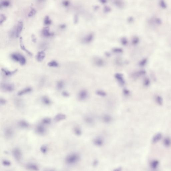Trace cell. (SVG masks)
<instances>
[{"instance_id":"12","label":"cell","mask_w":171,"mask_h":171,"mask_svg":"<svg viewBox=\"0 0 171 171\" xmlns=\"http://www.w3.org/2000/svg\"><path fill=\"white\" fill-rule=\"evenodd\" d=\"M23 26H24V23L23 21H19L16 28L17 37H18L20 35L23 31Z\"/></svg>"},{"instance_id":"35","label":"cell","mask_w":171,"mask_h":171,"mask_svg":"<svg viewBox=\"0 0 171 171\" xmlns=\"http://www.w3.org/2000/svg\"><path fill=\"white\" fill-rule=\"evenodd\" d=\"M37 13V11L34 8H31L30 11L28 13V17L31 18L34 16Z\"/></svg>"},{"instance_id":"41","label":"cell","mask_w":171,"mask_h":171,"mask_svg":"<svg viewBox=\"0 0 171 171\" xmlns=\"http://www.w3.org/2000/svg\"><path fill=\"white\" fill-rule=\"evenodd\" d=\"M6 19V17L4 14H1L0 16V24L1 25L5 22Z\"/></svg>"},{"instance_id":"51","label":"cell","mask_w":171,"mask_h":171,"mask_svg":"<svg viewBox=\"0 0 171 171\" xmlns=\"http://www.w3.org/2000/svg\"><path fill=\"white\" fill-rule=\"evenodd\" d=\"M46 0H37V2L39 3H43L46 1Z\"/></svg>"},{"instance_id":"1","label":"cell","mask_w":171,"mask_h":171,"mask_svg":"<svg viewBox=\"0 0 171 171\" xmlns=\"http://www.w3.org/2000/svg\"><path fill=\"white\" fill-rule=\"evenodd\" d=\"M80 160V156L78 153H72L69 154L66 157L65 162L68 165H73L78 163Z\"/></svg>"},{"instance_id":"34","label":"cell","mask_w":171,"mask_h":171,"mask_svg":"<svg viewBox=\"0 0 171 171\" xmlns=\"http://www.w3.org/2000/svg\"><path fill=\"white\" fill-rule=\"evenodd\" d=\"M147 62V58H144L141 60L139 63V66L143 67L146 65Z\"/></svg>"},{"instance_id":"5","label":"cell","mask_w":171,"mask_h":171,"mask_svg":"<svg viewBox=\"0 0 171 171\" xmlns=\"http://www.w3.org/2000/svg\"><path fill=\"white\" fill-rule=\"evenodd\" d=\"M14 85L10 83H3L1 85V89L6 92H12L14 89Z\"/></svg>"},{"instance_id":"49","label":"cell","mask_w":171,"mask_h":171,"mask_svg":"<svg viewBox=\"0 0 171 171\" xmlns=\"http://www.w3.org/2000/svg\"><path fill=\"white\" fill-rule=\"evenodd\" d=\"M31 40L33 42L35 43L37 42V38H36L35 36L34 35H32L31 36Z\"/></svg>"},{"instance_id":"38","label":"cell","mask_w":171,"mask_h":171,"mask_svg":"<svg viewBox=\"0 0 171 171\" xmlns=\"http://www.w3.org/2000/svg\"><path fill=\"white\" fill-rule=\"evenodd\" d=\"M2 165L5 166H9L11 165V162L7 160H3L2 161Z\"/></svg>"},{"instance_id":"6","label":"cell","mask_w":171,"mask_h":171,"mask_svg":"<svg viewBox=\"0 0 171 171\" xmlns=\"http://www.w3.org/2000/svg\"><path fill=\"white\" fill-rule=\"evenodd\" d=\"M149 23L150 24L155 26H159L162 24V21L160 18L157 17H153L150 18Z\"/></svg>"},{"instance_id":"30","label":"cell","mask_w":171,"mask_h":171,"mask_svg":"<svg viewBox=\"0 0 171 171\" xmlns=\"http://www.w3.org/2000/svg\"><path fill=\"white\" fill-rule=\"evenodd\" d=\"M48 66L50 67H57L59 66V64L58 62L55 61H52L49 62L48 63Z\"/></svg>"},{"instance_id":"45","label":"cell","mask_w":171,"mask_h":171,"mask_svg":"<svg viewBox=\"0 0 171 171\" xmlns=\"http://www.w3.org/2000/svg\"><path fill=\"white\" fill-rule=\"evenodd\" d=\"M7 101L3 98H0V104L1 105H4L6 104Z\"/></svg>"},{"instance_id":"46","label":"cell","mask_w":171,"mask_h":171,"mask_svg":"<svg viewBox=\"0 0 171 171\" xmlns=\"http://www.w3.org/2000/svg\"><path fill=\"white\" fill-rule=\"evenodd\" d=\"M123 93H124V94L125 95H128L129 94L130 91L127 89H124L123 90Z\"/></svg>"},{"instance_id":"31","label":"cell","mask_w":171,"mask_h":171,"mask_svg":"<svg viewBox=\"0 0 171 171\" xmlns=\"http://www.w3.org/2000/svg\"><path fill=\"white\" fill-rule=\"evenodd\" d=\"M52 21L50 19L49 17L48 16H46L44 19V23L45 25H49L52 24Z\"/></svg>"},{"instance_id":"48","label":"cell","mask_w":171,"mask_h":171,"mask_svg":"<svg viewBox=\"0 0 171 171\" xmlns=\"http://www.w3.org/2000/svg\"><path fill=\"white\" fill-rule=\"evenodd\" d=\"M74 131H75V134L77 135H79V134L81 133V131H80L78 128H75V130H74Z\"/></svg>"},{"instance_id":"27","label":"cell","mask_w":171,"mask_h":171,"mask_svg":"<svg viewBox=\"0 0 171 171\" xmlns=\"http://www.w3.org/2000/svg\"><path fill=\"white\" fill-rule=\"evenodd\" d=\"M164 145L166 147H169L171 145V139L170 137L165 138L163 141Z\"/></svg>"},{"instance_id":"37","label":"cell","mask_w":171,"mask_h":171,"mask_svg":"<svg viewBox=\"0 0 171 171\" xmlns=\"http://www.w3.org/2000/svg\"><path fill=\"white\" fill-rule=\"evenodd\" d=\"M139 42V38L138 37H135L133 38L132 41V44L134 46H136L138 44Z\"/></svg>"},{"instance_id":"24","label":"cell","mask_w":171,"mask_h":171,"mask_svg":"<svg viewBox=\"0 0 171 171\" xmlns=\"http://www.w3.org/2000/svg\"><path fill=\"white\" fill-rule=\"evenodd\" d=\"M146 73V71L144 70H141L135 72L133 74V76L134 78H138L145 75Z\"/></svg>"},{"instance_id":"26","label":"cell","mask_w":171,"mask_h":171,"mask_svg":"<svg viewBox=\"0 0 171 171\" xmlns=\"http://www.w3.org/2000/svg\"><path fill=\"white\" fill-rule=\"evenodd\" d=\"M159 6L162 9H165L167 7V4L165 0H159Z\"/></svg>"},{"instance_id":"33","label":"cell","mask_w":171,"mask_h":171,"mask_svg":"<svg viewBox=\"0 0 171 171\" xmlns=\"http://www.w3.org/2000/svg\"><path fill=\"white\" fill-rule=\"evenodd\" d=\"M64 86V83L62 81H59L57 83V87L58 89L61 90L63 88Z\"/></svg>"},{"instance_id":"32","label":"cell","mask_w":171,"mask_h":171,"mask_svg":"<svg viewBox=\"0 0 171 171\" xmlns=\"http://www.w3.org/2000/svg\"><path fill=\"white\" fill-rule=\"evenodd\" d=\"M40 151L43 154H45L47 153L48 148L47 145H42L40 147Z\"/></svg>"},{"instance_id":"4","label":"cell","mask_w":171,"mask_h":171,"mask_svg":"<svg viewBox=\"0 0 171 171\" xmlns=\"http://www.w3.org/2000/svg\"><path fill=\"white\" fill-rule=\"evenodd\" d=\"M3 134L6 139H11L14 136V130L10 127H6L3 131Z\"/></svg>"},{"instance_id":"20","label":"cell","mask_w":171,"mask_h":171,"mask_svg":"<svg viewBox=\"0 0 171 171\" xmlns=\"http://www.w3.org/2000/svg\"><path fill=\"white\" fill-rule=\"evenodd\" d=\"M45 56H46V54L43 51H40L38 52L37 54V61L41 62L44 60Z\"/></svg>"},{"instance_id":"2","label":"cell","mask_w":171,"mask_h":171,"mask_svg":"<svg viewBox=\"0 0 171 171\" xmlns=\"http://www.w3.org/2000/svg\"><path fill=\"white\" fill-rule=\"evenodd\" d=\"M11 57L14 61L19 62L21 65H24L26 63L25 58L21 54L14 53L11 54Z\"/></svg>"},{"instance_id":"29","label":"cell","mask_w":171,"mask_h":171,"mask_svg":"<svg viewBox=\"0 0 171 171\" xmlns=\"http://www.w3.org/2000/svg\"><path fill=\"white\" fill-rule=\"evenodd\" d=\"M155 100L158 105H162L163 103V99L162 97L159 95H157L155 97Z\"/></svg>"},{"instance_id":"11","label":"cell","mask_w":171,"mask_h":171,"mask_svg":"<svg viewBox=\"0 0 171 171\" xmlns=\"http://www.w3.org/2000/svg\"><path fill=\"white\" fill-rule=\"evenodd\" d=\"M94 38V35L92 34H90L85 37L84 38H83L82 41L83 43L84 44H88L93 42Z\"/></svg>"},{"instance_id":"16","label":"cell","mask_w":171,"mask_h":171,"mask_svg":"<svg viewBox=\"0 0 171 171\" xmlns=\"http://www.w3.org/2000/svg\"><path fill=\"white\" fill-rule=\"evenodd\" d=\"M66 118L65 115L63 113H59L56 115L54 117L55 121L56 122H59L60 121L64 120Z\"/></svg>"},{"instance_id":"22","label":"cell","mask_w":171,"mask_h":171,"mask_svg":"<svg viewBox=\"0 0 171 171\" xmlns=\"http://www.w3.org/2000/svg\"><path fill=\"white\" fill-rule=\"evenodd\" d=\"M11 2L9 0H1L0 3L1 8H7L10 6Z\"/></svg>"},{"instance_id":"42","label":"cell","mask_w":171,"mask_h":171,"mask_svg":"<svg viewBox=\"0 0 171 171\" xmlns=\"http://www.w3.org/2000/svg\"><path fill=\"white\" fill-rule=\"evenodd\" d=\"M121 44L123 46H126L128 44V41L127 38L123 37L121 39Z\"/></svg>"},{"instance_id":"47","label":"cell","mask_w":171,"mask_h":171,"mask_svg":"<svg viewBox=\"0 0 171 171\" xmlns=\"http://www.w3.org/2000/svg\"><path fill=\"white\" fill-rule=\"evenodd\" d=\"M62 95L63 96L66 97H69V95H70L69 93L67 92V91H63V92H62Z\"/></svg>"},{"instance_id":"25","label":"cell","mask_w":171,"mask_h":171,"mask_svg":"<svg viewBox=\"0 0 171 171\" xmlns=\"http://www.w3.org/2000/svg\"><path fill=\"white\" fill-rule=\"evenodd\" d=\"M159 165V161L156 160H154L150 162V166L151 168L153 170H155L158 167Z\"/></svg>"},{"instance_id":"3","label":"cell","mask_w":171,"mask_h":171,"mask_svg":"<svg viewBox=\"0 0 171 171\" xmlns=\"http://www.w3.org/2000/svg\"><path fill=\"white\" fill-rule=\"evenodd\" d=\"M12 154L15 160L18 162L21 161L23 157V153L20 149L18 147L14 148L12 151Z\"/></svg>"},{"instance_id":"8","label":"cell","mask_w":171,"mask_h":171,"mask_svg":"<svg viewBox=\"0 0 171 171\" xmlns=\"http://www.w3.org/2000/svg\"><path fill=\"white\" fill-rule=\"evenodd\" d=\"M46 128L43 124H38L37 125L35 128V131L37 134L41 135H44L46 133Z\"/></svg>"},{"instance_id":"7","label":"cell","mask_w":171,"mask_h":171,"mask_svg":"<svg viewBox=\"0 0 171 171\" xmlns=\"http://www.w3.org/2000/svg\"><path fill=\"white\" fill-rule=\"evenodd\" d=\"M115 78L116 79L119 84L121 86H123L125 84L123 75L120 73H116L114 75Z\"/></svg>"},{"instance_id":"19","label":"cell","mask_w":171,"mask_h":171,"mask_svg":"<svg viewBox=\"0 0 171 171\" xmlns=\"http://www.w3.org/2000/svg\"><path fill=\"white\" fill-rule=\"evenodd\" d=\"M162 136V134L161 133H158L155 134L152 138V142L153 143H155L158 142L161 139Z\"/></svg>"},{"instance_id":"40","label":"cell","mask_w":171,"mask_h":171,"mask_svg":"<svg viewBox=\"0 0 171 171\" xmlns=\"http://www.w3.org/2000/svg\"><path fill=\"white\" fill-rule=\"evenodd\" d=\"M97 94L102 97L105 96L106 95V93L102 90H97L96 92Z\"/></svg>"},{"instance_id":"10","label":"cell","mask_w":171,"mask_h":171,"mask_svg":"<svg viewBox=\"0 0 171 171\" xmlns=\"http://www.w3.org/2000/svg\"><path fill=\"white\" fill-rule=\"evenodd\" d=\"M95 65L98 67H102L105 65L104 60L100 57H95L93 60Z\"/></svg>"},{"instance_id":"23","label":"cell","mask_w":171,"mask_h":171,"mask_svg":"<svg viewBox=\"0 0 171 171\" xmlns=\"http://www.w3.org/2000/svg\"><path fill=\"white\" fill-rule=\"evenodd\" d=\"M42 101L43 104L47 106L50 105L52 103L50 99L46 96L43 97L42 98Z\"/></svg>"},{"instance_id":"14","label":"cell","mask_w":171,"mask_h":171,"mask_svg":"<svg viewBox=\"0 0 171 171\" xmlns=\"http://www.w3.org/2000/svg\"><path fill=\"white\" fill-rule=\"evenodd\" d=\"M25 168L27 170L31 171H38L39 168L36 164L34 163H30L26 164L25 165Z\"/></svg>"},{"instance_id":"39","label":"cell","mask_w":171,"mask_h":171,"mask_svg":"<svg viewBox=\"0 0 171 171\" xmlns=\"http://www.w3.org/2000/svg\"><path fill=\"white\" fill-rule=\"evenodd\" d=\"M143 85L145 87H148L150 84V81L149 79L146 78L144 79L143 82Z\"/></svg>"},{"instance_id":"9","label":"cell","mask_w":171,"mask_h":171,"mask_svg":"<svg viewBox=\"0 0 171 171\" xmlns=\"http://www.w3.org/2000/svg\"><path fill=\"white\" fill-rule=\"evenodd\" d=\"M88 96V93L86 90H82L79 91L78 95V98L79 100L84 101L86 99Z\"/></svg>"},{"instance_id":"43","label":"cell","mask_w":171,"mask_h":171,"mask_svg":"<svg viewBox=\"0 0 171 171\" xmlns=\"http://www.w3.org/2000/svg\"><path fill=\"white\" fill-rule=\"evenodd\" d=\"M15 104L18 107H23V103L22 101L20 100H17L15 101Z\"/></svg>"},{"instance_id":"28","label":"cell","mask_w":171,"mask_h":171,"mask_svg":"<svg viewBox=\"0 0 171 171\" xmlns=\"http://www.w3.org/2000/svg\"><path fill=\"white\" fill-rule=\"evenodd\" d=\"M52 120L50 118L46 117L43 118L42 120V124L43 125H49L51 123Z\"/></svg>"},{"instance_id":"17","label":"cell","mask_w":171,"mask_h":171,"mask_svg":"<svg viewBox=\"0 0 171 171\" xmlns=\"http://www.w3.org/2000/svg\"><path fill=\"white\" fill-rule=\"evenodd\" d=\"M1 71L3 72L5 75L6 76H10L14 75L18 71V69H15L14 70L11 71L7 70L6 69L2 68L1 69Z\"/></svg>"},{"instance_id":"44","label":"cell","mask_w":171,"mask_h":171,"mask_svg":"<svg viewBox=\"0 0 171 171\" xmlns=\"http://www.w3.org/2000/svg\"><path fill=\"white\" fill-rule=\"evenodd\" d=\"M62 4L63 6L65 7H68L70 5V3L69 1L67 0H64L62 2Z\"/></svg>"},{"instance_id":"18","label":"cell","mask_w":171,"mask_h":171,"mask_svg":"<svg viewBox=\"0 0 171 171\" xmlns=\"http://www.w3.org/2000/svg\"><path fill=\"white\" fill-rule=\"evenodd\" d=\"M19 41H20V47L21 48V49L24 51L25 53H26L30 56H32V54L31 53V52L26 49L24 45V43H23V39L22 37H20Z\"/></svg>"},{"instance_id":"21","label":"cell","mask_w":171,"mask_h":171,"mask_svg":"<svg viewBox=\"0 0 171 171\" xmlns=\"http://www.w3.org/2000/svg\"><path fill=\"white\" fill-rule=\"evenodd\" d=\"M32 89L30 87H28L18 92V96H21L27 93H30L32 91Z\"/></svg>"},{"instance_id":"50","label":"cell","mask_w":171,"mask_h":171,"mask_svg":"<svg viewBox=\"0 0 171 171\" xmlns=\"http://www.w3.org/2000/svg\"><path fill=\"white\" fill-rule=\"evenodd\" d=\"M60 28L61 29H64L66 28V25L62 24L60 26Z\"/></svg>"},{"instance_id":"36","label":"cell","mask_w":171,"mask_h":171,"mask_svg":"<svg viewBox=\"0 0 171 171\" xmlns=\"http://www.w3.org/2000/svg\"><path fill=\"white\" fill-rule=\"evenodd\" d=\"M112 52L115 54H120L122 53L123 52V49L120 48H115L112 49Z\"/></svg>"},{"instance_id":"15","label":"cell","mask_w":171,"mask_h":171,"mask_svg":"<svg viewBox=\"0 0 171 171\" xmlns=\"http://www.w3.org/2000/svg\"><path fill=\"white\" fill-rule=\"evenodd\" d=\"M18 125L22 129H26L29 128L30 124L28 122L24 120H20L18 122Z\"/></svg>"},{"instance_id":"13","label":"cell","mask_w":171,"mask_h":171,"mask_svg":"<svg viewBox=\"0 0 171 171\" xmlns=\"http://www.w3.org/2000/svg\"><path fill=\"white\" fill-rule=\"evenodd\" d=\"M42 34L43 37H49L54 35L53 33L50 32L49 28L48 27H45L43 29Z\"/></svg>"}]
</instances>
